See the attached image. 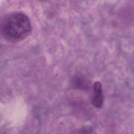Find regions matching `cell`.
I'll return each mask as SVG.
<instances>
[{
	"instance_id": "cell-3",
	"label": "cell",
	"mask_w": 134,
	"mask_h": 134,
	"mask_svg": "<svg viewBox=\"0 0 134 134\" xmlns=\"http://www.w3.org/2000/svg\"><path fill=\"white\" fill-rule=\"evenodd\" d=\"M83 131L85 132L86 134H90V133H91V129H90V127L88 128L87 129L86 127L85 129H84Z\"/></svg>"
},
{
	"instance_id": "cell-1",
	"label": "cell",
	"mask_w": 134,
	"mask_h": 134,
	"mask_svg": "<svg viewBox=\"0 0 134 134\" xmlns=\"http://www.w3.org/2000/svg\"><path fill=\"white\" fill-rule=\"evenodd\" d=\"M31 23L28 17L20 12L13 13L4 21L2 32L7 40L17 43L25 39L31 33Z\"/></svg>"
},
{
	"instance_id": "cell-2",
	"label": "cell",
	"mask_w": 134,
	"mask_h": 134,
	"mask_svg": "<svg viewBox=\"0 0 134 134\" xmlns=\"http://www.w3.org/2000/svg\"><path fill=\"white\" fill-rule=\"evenodd\" d=\"M94 96L92 99V103L96 108L100 109L103 103V95L102 84L99 81H96L94 85Z\"/></svg>"
}]
</instances>
